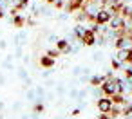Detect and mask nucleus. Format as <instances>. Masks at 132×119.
<instances>
[{
    "label": "nucleus",
    "instance_id": "1",
    "mask_svg": "<svg viewBox=\"0 0 132 119\" xmlns=\"http://www.w3.org/2000/svg\"><path fill=\"white\" fill-rule=\"evenodd\" d=\"M80 42L83 45H94L96 43V33H92L90 29H85L81 33V36H80Z\"/></svg>",
    "mask_w": 132,
    "mask_h": 119
},
{
    "label": "nucleus",
    "instance_id": "7",
    "mask_svg": "<svg viewBox=\"0 0 132 119\" xmlns=\"http://www.w3.org/2000/svg\"><path fill=\"white\" fill-rule=\"evenodd\" d=\"M40 65L49 69V67L54 65V58H51V56H42V58H40Z\"/></svg>",
    "mask_w": 132,
    "mask_h": 119
},
{
    "label": "nucleus",
    "instance_id": "3",
    "mask_svg": "<svg viewBox=\"0 0 132 119\" xmlns=\"http://www.w3.org/2000/svg\"><path fill=\"white\" fill-rule=\"evenodd\" d=\"M110 108H112V99H110L109 96H105V97H100V99H98V110H100V112L109 114V112H110Z\"/></svg>",
    "mask_w": 132,
    "mask_h": 119
},
{
    "label": "nucleus",
    "instance_id": "12",
    "mask_svg": "<svg viewBox=\"0 0 132 119\" xmlns=\"http://www.w3.org/2000/svg\"><path fill=\"white\" fill-rule=\"evenodd\" d=\"M121 65H123V63H119L118 60H112V69H114V70H116V69H119Z\"/></svg>",
    "mask_w": 132,
    "mask_h": 119
},
{
    "label": "nucleus",
    "instance_id": "2",
    "mask_svg": "<svg viewBox=\"0 0 132 119\" xmlns=\"http://www.w3.org/2000/svg\"><path fill=\"white\" fill-rule=\"evenodd\" d=\"M110 18H112V15H110L107 9H100V11L96 13V16H94V22H96L98 25H103V24H109Z\"/></svg>",
    "mask_w": 132,
    "mask_h": 119
},
{
    "label": "nucleus",
    "instance_id": "9",
    "mask_svg": "<svg viewBox=\"0 0 132 119\" xmlns=\"http://www.w3.org/2000/svg\"><path fill=\"white\" fill-rule=\"evenodd\" d=\"M47 56H51V58L56 60V58L60 56V52H58V49H49V51H47Z\"/></svg>",
    "mask_w": 132,
    "mask_h": 119
},
{
    "label": "nucleus",
    "instance_id": "5",
    "mask_svg": "<svg viewBox=\"0 0 132 119\" xmlns=\"http://www.w3.org/2000/svg\"><path fill=\"white\" fill-rule=\"evenodd\" d=\"M56 49H58L60 54H62V52H71V43H69L67 40H58V42H56Z\"/></svg>",
    "mask_w": 132,
    "mask_h": 119
},
{
    "label": "nucleus",
    "instance_id": "6",
    "mask_svg": "<svg viewBox=\"0 0 132 119\" xmlns=\"http://www.w3.org/2000/svg\"><path fill=\"white\" fill-rule=\"evenodd\" d=\"M11 22H13V25H15V27H24V25L27 24V20H26L20 13H18V15H15V16L11 18Z\"/></svg>",
    "mask_w": 132,
    "mask_h": 119
},
{
    "label": "nucleus",
    "instance_id": "11",
    "mask_svg": "<svg viewBox=\"0 0 132 119\" xmlns=\"http://www.w3.org/2000/svg\"><path fill=\"white\" fill-rule=\"evenodd\" d=\"M98 119H114L110 114H103V112H100V115H98Z\"/></svg>",
    "mask_w": 132,
    "mask_h": 119
},
{
    "label": "nucleus",
    "instance_id": "14",
    "mask_svg": "<svg viewBox=\"0 0 132 119\" xmlns=\"http://www.w3.org/2000/svg\"><path fill=\"white\" fill-rule=\"evenodd\" d=\"M0 18H4V11L2 9H0Z\"/></svg>",
    "mask_w": 132,
    "mask_h": 119
},
{
    "label": "nucleus",
    "instance_id": "13",
    "mask_svg": "<svg viewBox=\"0 0 132 119\" xmlns=\"http://www.w3.org/2000/svg\"><path fill=\"white\" fill-rule=\"evenodd\" d=\"M35 112H44V105L42 103H36L35 105Z\"/></svg>",
    "mask_w": 132,
    "mask_h": 119
},
{
    "label": "nucleus",
    "instance_id": "10",
    "mask_svg": "<svg viewBox=\"0 0 132 119\" xmlns=\"http://www.w3.org/2000/svg\"><path fill=\"white\" fill-rule=\"evenodd\" d=\"M125 78H127V79L132 78V67H127V69H125Z\"/></svg>",
    "mask_w": 132,
    "mask_h": 119
},
{
    "label": "nucleus",
    "instance_id": "8",
    "mask_svg": "<svg viewBox=\"0 0 132 119\" xmlns=\"http://www.w3.org/2000/svg\"><path fill=\"white\" fill-rule=\"evenodd\" d=\"M103 81H105V76H94V78L90 79V85H92V87H100Z\"/></svg>",
    "mask_w": 132,
    "mask_h": 119
},
{
    "label": "nucleus",
    "instance_id": "4",
    "mask_svg": "<svg viewBox=\"0 0 132 119\" xmlns=\"http://www.w3.org/2000/svg\"><path fill=\"white\" fill-rule=\"evenodd\" d=\"M114 45H116L118 51H119V49H128V47H130V42H128L127 36H118L116 42H114Z\"/></svg>",
    "mask_w": 132,
    "mask_h": 119
}]
</instances>
